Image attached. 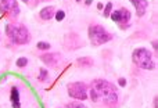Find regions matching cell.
Returning <instances> with one entry per match:
<instances>
[{"label": "cell", "instance_id": "6", "mask_svg": "<svg viewBox=\"0 0 158 108\" xmlns=\"http://www.w3.org/2000/svg\"><path fill=\"white\" fill-rule=\"evenodd\" d=\"M0 10L11 18L19 14V7L17 0H0Z\"/></svg>", "mask_w": 158, "mask_h": 108}, {"label": "cell", "instance_id": "24", "mask_svg": "<svg viewBox=\"0 0 158 108\" xmlns=\"http://www.w3.org/2000/svg\"><path fill=\"white\" fill-rule=\"evenodd\" d=\"M22 2H24V3H28V0H22Z\"/></svg>", "mask_w": 158, "mask_h": 108}, {"label": "cell", "instance_id": "19", "mask_svg": "<svg viewBox=\"0 0 158 108\" xmlns=\"http://www.w3.org/2000/svg\"><path fill=\"white\" fill-rule=\"evenodd\" d=\"M118 85H119V86H122V87H125L126 86V79L125 78L118 79Z\"/></svg>", "mask_w": 158, "mask_h": 108}, {"label": "cell", "instance_id": "7", "mask_svg": "<svg viewBox=\"0 0 158 108\" xmlns=\"http://www.w3.org/2000/svg\"><path fill=\"white\" fill-rule=\"evenodd\" d=\"M131 11L129 10H126V8H119V10H117V11H114V13L111 14V18H112V21H115L117 24H119L121 27H125L126 24L129 22V19H131Z\"/></svg>", "mask_w": 158, "mask_h": 108}, {"label": "cell", "instance_id": "8", "mask_svg": "<svg viewBox=\"0 0 158 108\" xmlns=\"http://www.w3.org/2000/svg\"><path fill=\"white\" fill-rule=\"evenodd\" d=\"M40 60L44 62V64L50 65V67H56L57 62L60 61V56L56 53H47V54H42Z\"/></svg>", "mask_w": 158, "mask_h": 108}, {"label": "cell", "instance_id": "15", "mask_svg": "<svg viewBox=\"0 0 158 108\" xmlns=\"http://www.w3.org/2000/svg\"><path fill=\"white\" fill-rule=\"evenodd\" d=\"M27 64H28V58H25V57H21V58L17 60V67H18V68L27 67Z\"/></svg>", "mask_w": 158, "mask_h": 108}, {"label": "cell", "instance_id": "1", "mask_svg": "<svg viewBox=\"0 0 158 108\" xmlns=\"http://www.w3.org/2000/svg\"><path fill=\"white\" fill-rule=\"evenodd\" d=\"M89 96L92 101L101 103L107 107H115L118 103V93L115 86L104 79H94L90 83Z\"/></svg>", "mask_w": 158, "mask_h": 108}, {"label": "cell", "instance_id": "5", "mask_svg": "<svg viewBox=\"0 0 158 108\" xmlns=\"http://www.w3.org/2000/svg\"><path fill=\"white\" fill-rule=\"evenodd\" d=\"M68 94L77 100H87V86L83 82H72L68 86Z\"/></svg>", "mask_w": 158, "mask_h": 108}, {"label": "cell", "instance_id": "21", "mask_svg": "<svg viewBox=\"0 0 158 108\" xmlns=\"http://www.w3.org/2000/svg\"><path fill=\"white\" fill-rule=\"evenodd\" d=\"M97 8H98V10H103V8H104V6L101 4V3H98V4H97Z\"/></svg>", "mask_w": 158, "mask_h": 108}, {"label": "cell", "instance_id": "13", "mask_svg": "<svg viewBox=\"0 0 158 108\" xmlns=\"http://www.w3.org/2000/svg\"><path fill=\"white\" fill-rule=\"evenodd\" d=\"M47 78H49V72H47V69L40 68V71H39V81L44 82V81H47Z\"/></svg>", "mask_w": 158, "mask_h": 108}, {"label": "cell", "instance_id": "11", "mask_svg": "<svg viewBox=\"0 0 158 108\" xmlns=\"http://www.w3.org/2000/svg\"><path fill=\"white\" fill-rule=\"evenodd\" d=\"M10 98H11V101H13V108H21V104H19V93L15 86L11 87Z\"/></svg>", "mask_w": 158, "mask_h": 108}, {"label": "cell", "instance_id": "14", "mask_svg": "<svg viewBox=\"0 0 158 108\" xmlns=\"http://www.w3.org/2000/svg\"><path fill=\"white\" fill-rule=\"evenodd\" d=\"M67 108H87V107L83 106L82 103H78V101H72V103L67 104Z\"/></svg>", "mask_w": 158, "mask_h": 108}, {"label": "cell", "instance_id": "10", "mask_svg": "<svg viewBox=\"0 0 158 108\" xmlns=\"http://www.w3.org/2000/svg\"><path fill=\"white\" fill-rule=\"evenodd\" d=\"M39 15H40V18L42 19H52L53 17L56 15V8L53 7V6H49V7H44V8H42L40 10V14H39Z\"/></svg>", "mask_w": 158, "mask_h": 108}, {"label": "cell", "instance_id": "12", "mask_svg": "<svg viewBox=\"0 0 158 108\" xmlns=\"http://www.w3.org/2000/svg\"><path fill=\"white\" fill-rule=\"evenodd\" d=\"M78 65H82V67H90L93 65V60L89 58V57H83V58H78L77 60Z\"/></svg>", "mask_w": 158, "mask_h": 108}, {"label": "cell", "instance_id": "26", "mask_svg": "<svg viewBox=\"0 0 158 108\" xmlns=\"http://www.w3.org/2000/svg\"><path fill=\"white\" fill-rule=\"evenodd\" d=\"M38 2H42V0H38Z\"/></svg>", "mask_w": 158, "mask_h": 108}, {"label": "cell", "instance_id": "23", "mask_svg": "<svg viewBox=\"0 0 158 108\" xmlns=\"http://www.w3.org/2000/svg\"><path fill=\"white\" fill-rule=\"evenodd\" d=\"M154 108H157V96H156V100H154Z\"/></svg>", "mask_w": 158, "mask_h": 108}, {"label": "cell", "instance_id": "22", "mask_svg": "<svg viewBox=\"0 0 158 108\" xmlns=\"http://www.w3.org/2000/svg\"><path fill=\"white\" fill-rule=\"evenodd\" d=\"M85 3H86L87 6H90V4H92V3H93V0H86V2H85Z\"/></svg>", "mask_w": 158, "mask_h": 108}, {"label": "cell", "instance_id": "9", "mask_svg": "<svg viewBox=\"0 0 158 108\" xmlns=\"http://www.w3.org/2000/svg\"><path fill=\"white\" fill-rule=\"evenodd\" d=\"M131 3L135 6V8H136V14L139 17H143L146 13V8H147L148 6V2L147 0H131Z\"/></svg>", "mask_w": 158, "mask_h": 108}, {"label": "cell", "instance_id": "16", "mask_svg": "<svg viewBox=\"0 0 158 108\" xmlns=\"http://www.w3.org/2000/svg\"><path fill=\"white\" fill-rule=\"evenodd\" d=\"M38 49L39 50H49L50 49V43H47V42H39Z\"/></svg>", "mask_w": 158, "mask_h": 108}, {"label": "cell", "instance_id": "25", "mask_svg": "<svg viewBox=\"0 0 158 108\" xmlns=\"http://www.w3.org/2000/svg\"><path fill=\"white\" fill-rule=\"evenodd\" d=\"M77 2H81V0H77Z\"/></svg>", "mask_w": 158, "mask_h": 108}, {"label": "cell", "instance_id": "4", "mask_svg": "<svg viewBox=\"0 0 158 108\" xmlns=\"http://www.w3.org/2000/svg\"><path fill=\"white\" fill-rule=\"evenodd\" d=\"M87 33H89V39H90V42H92V44H94V46L104 44L112 39L111 33H108L106 31V28L98 24L90 25L89 29H87Z\"/></svg>", "mask_w": 158, "mask_h": 108}, {"label": "cell", "instance_id": "3", "mask_svg": "<svg viewBox=\"0 0 158 108\" xmlns=\"http://www.w3.org/2000/svg\"><path fill=\"white\" fill-rule=\"evenodd\" d=\"M132 60L133 62L142 69H156V61L153 58V54L150 50L144 49V47H140V49L133 50L132 54Z\"/></svg>", "mask_w": 158, "mask_h": 108}, {"label": "cell", "instance_id": "2", "mask_svg": "<svg viewBox=\"0 0 158 108\" xmlns=\"http://www.w3.org/2000/svg\"><path fill=\"white\" fill-rule=\"evenodd\" d=\"M6 33L17 44H27L31 39L27 27L22 24H17V22H11V24L6 25Z\"/></svg>", "mask_w": 158, "mask_h": 108}, {"label": "cell", "instance_id": "18", "mask_svg": "<svg viewBox=\"0 0 158 108\" xmlns=\"http://www.w3.org/2000/svg\"><path fill=\"white\" fill-rule=\"evenodd\" d=\"M111 10H112V3H107L106 8H104V17H110Z\"/></svg>", "mask_w": 158, "mask_h": 108}, {"label": "cell", "instance_id": "17", "mask_svg": "<svg viewBox=\"0 0 158 108\" xmlns=\"http://www.w3.org/2000/svg\"><path fill=\"white\" fill-rule=\"evenodd\" d=\"M64 18H65V13L63 10L56 11V21H63Z\"/></svg>", "mask_w": 158, "mask_h": 108}, {"label": "cell", "instance_id": "20", "mask_svg": "<svg viewBox=\"0 0 158 108\" xmlns=\"http://www.w3.org/2000/svg\"><path fill=\"white\" fill-rule=\"evenodd\" d=\"M153 47L156 49V53H157V47H158V44H157V40H154L153 42Z\"/></svg>", "mask_w": 158, "mask_h": 108}]
</instances>
